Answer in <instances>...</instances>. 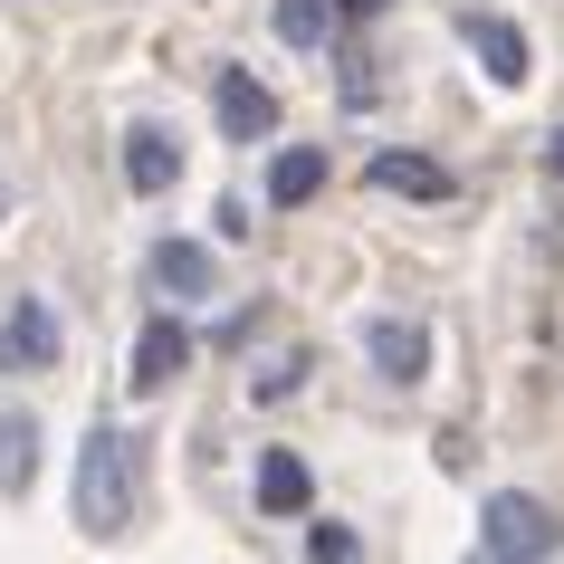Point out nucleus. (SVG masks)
Returning <instances> with one entry per match:
<instances>
[{
  "instance_id": "ddd939ff",
  "label": "nucleus",
  "mask_w": 564,
  "mask_h": 564,
  "mask_svg": "<svg viewBox=\"0 0 564 564\" xmlns=\"http://www.w3.org/2000/svg\"><path fill=\"white\" fill-rule=\"evenodd\" d=\"M30 478H39V421L0 412V498H30Z\"/></svg>"
},
{
  "instance_id": "2eb2a0df",
  "label": "nucleus",
  "mask_w": 564,
  "mask_h": 564,
  "mask_svg": "<svg viewBox=\"0 0 564 564\" xmlns=\"http://www.w3.org/2000/svg\"><path fill=\"white\" fill-rule=\"evenodd\" d=\"M297 383H306V345H278V355L249 373V402H288Z\"/></svg>"
},
{
  "instance_id": "f8f14e48",
  "label": "nucleus",
  "mask_w": 564,
  "mask_h": 564,
  "mask_svg": "<svg viewBox=\"0 0 564 564\" xmlns=\"http://www.w3.org/2000/svg\"><path fill=\"white\" fill-rule=\"evenodd\" d=\"M316 192H326V153H316V144H288L278 163H268V202H278V210L316 202Z\"/></svg>"
},
{
  "instance_id": "9b49d317",
  "label": "nucleus",
  "mask_w": 564,
  "mask_h": 564,
  "mask_svg": "<svg viewBox=\"0 0 564 564\" xmlns=\"http://www.w3.org/2000/svg\"><path fill=\"white\" fill-rule=\"evenodd\" d=\"M306 498H316L306 459H297V449H268V459H259V507H268V517H306Z\"/></svg>"
},
{
  "instance_id": "4468645a",
  "label": "nucleus",
  "mask_w": 564,
  "mask_h": 564,
  "mask_svg": "<svg viewBox=\"0 0 564 564\" xmlns=\"http://www.w3.org/2000/svg\"><path fill=\"white\" fill-rule=\"evenodd\" d=\"M326 30H335V0H278V39L288 48H326Z\"/></svg>"
},
{
  "instance_id": "20e7f679",
  "label": "nucleus",
  "mask_w": 564,
  "mask_h": 564,
  "mask_svg": "<svg viewBox=\"0 0 564 564\" xmlns=\"http://www.w3.org/2000/svg\"><path fill=\"white\" fill-rule=\"evenodd\" d=\"M210 106H220V134H230V144H259V134H278V96H268L249 67H220Z\"/></svg>"
},
{
  "instance_id": "6e6552de",
  "label": "nucleus",
  "mask_w": 564,
  "mask_h": 564,
  "mask_svg": "<svg viewBox=\"0 0 564 564\" xmlns=\"http://www.w3.org/2000/svg\"><path fill=\"white\" fill-rule=\"evenodd\" d=\"M124 182H134L144 202H163V192L182 182V144H173V124H134V134H124Z\"/></svg>"
},
{
  "instance_id": "423d86ee",
  "label": "nucleus",
  "mask_w": 564,
  "mask_h": 564,
  "mask_svg": "<svg viewBox=\"0 0 564 564\" xmlns=\"http://www.w3.org/2000/svg\"><path fill=\"white\" fill-rule=\"evenodd\" d=\"M459 39L478 48V67L498 77V87H527V30L498 20V10H459Z\"/></svg>"
},
{
  "instance_id": "7ed1b4c3",
  "label": "nucleus",
  "mask_w": 564,
  "mask_h": 564,
  "mask_svg": "<svg viewBox=\"0 0 564 564\" xmlns=\"http://www.w3.org/2000/svg\"><path fill=\"white\" fill-rule=\"evenodd\" d=\"M48 364H58V316L39 297H20L0 316V373H48Z\"/></svg>"
},
{
  "instance_id": "9d476101",
  "label": "nucleus",
  "mask_w": 564,
  "mask_h": 564,
  "mask_svg": "<svg viewBox=\"0 0 564 564\" xmlns=\"http://www.w3.org/2000/svg\"><path fill=\"white\" fill-rule=\"evenodd\" d=\"M182 364H192V335H182L173 316H153V326L134 335V392H163Z\"/></svg>"
},
{
  "instance_id": "0eeeda50",
  "label": "nucleus",
  "mask_w": 564,
  "mask_h": 564,
  "mask_svg": "<svg viewBox=\"0 0 564 564\" xmlns=\"http://www.w3.org/2000/svg\"><path fill=\"white\" fill-rule=\"evenodd\" d=\"M364 355H373L383 383H421V373H431V335H421L412 316H373V326H364Z\"/></svg>"
},
{
  "instance_id": "1a4fd4ad",
  "label": "nucleus",
  "mask_w": 564,
  "mask_h": 564,
  "mask_svg": "<svg viewBox=\"0 0 564 564\" xmlns=\"http://www.w3.org/2000/svg\"><path fill=\"white\" fill-rule=\"evenodd\" d=\"M364 182H373V192H402V202H449V173L431 153H373Z\"/></svg>"
},
{
  "instance_id": "f257e3e1",
  "label": "nucleus",
  "mask_w": 564,
  "mask_h": 564,
  "mask_svg": "<svg viewBox=\"0 0 564 564\" xmlns=\"http://www.w3.org/2000/svg\"><path fill=\"white\" fill-rule=\"evenodd\" d=\"M77 527L87 535L134 527V441L124 431H87V449H77Z\"/></svg>"
},
{
  "instance_id": "f03ea898",
  "label": "nucleus",
  "mask_w": 564,
  "mask_h": 564,
  "mask_svg": "<svg viewBox=\"0 0 564 564\" xmlns=\"http://www.w3.org/2000/svg\"><path fill=\"white\" fill-rule=\"evenodd\" d=\"M478 545H488V564H535V555H555V507L527 498V488H498V498H488V517H478Z\"/></svg>"
},
{
  "instance_id": "39448f33",
  "label": "nucleus",
  "mask_w": 564,
  "mask_h": 564,
  "mask_svg": "<svg viewBox=\"0 0 564 564\" xmlns=\"http://www.w3.org/2000/svg\"><path fill=\"white\" fill-rule=\"evenodd\" d=\"M153 288L173 306H202V297H220V259H210L202 239H163L153 249Z\"/></svg>"
},
{
  "instance_id": "dca6fc26",
  "label": "nucleus",
  "mask_w": 564,
  "mask_h": 564,
  "mask_svg": "<svg viewBox=\"0 0 564 564\" xmlns=\"http://www.w3.org/2000/svg\"><path fill=\"white\" fill-rule=\"evenodd\" d=\"M306 564H373V555H364V535L345 527V517H316V527H306Z\"/></svg>"
},
{
  "instance_id": "f3484780",
  "label": "nucleus",
  "mask_w": 564,
  "mask_h": 564,
  "mask_svg": "<svg viewBox=\"0 0 564 564\" xmlns=\"http://www.w3.org/2000/svg\"><path fill=\"white\" fill-rule=\"evenodd\" d=\"M545 153H555V173H564V134H555V144H545Z\"/></svg>"
},
{
  "instance_id": "a211bd4d",
  "label": "nucleus",
  "mask_w": 564,
  "mask_h": 564,
  "mask_svg": "<svg viewBox=\"0 0 564 564\" xmlns=\"http://www.w3.org/2000/svg\"><path fill=\"white\" fill-rule=\"evenodd\" d=\"M345 10H383V0H345Z\"/></svg>"
}]
</instances>
